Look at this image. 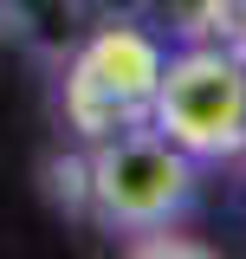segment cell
<instances>
[{"instance_id":"obj_1","label":"cell","mask_w":246,"mask_h":259,"mask_svg":"<svg viewBox=\"0 0 246 259\" xmlns=\"http://www.w3.org/2000/svg\"><path fill=\"white\" fill-rule=\"evenodd\" d=\"M194 194V168L188 149H175L155 123L97 136L91 162H85V201L104 227L117 233H155L188 207Z\"/></svg>"},{"instance_id":"obj_6","label":"cell","mask_w":246,"mask_h":259,"mask_svg":"<svg viewBox=\"0 0 246 259\" xmlns=\"http://www.w3.org/2000/svg\"><path fill=\"white\" fill-rule=\"evenodd\" d=\"M136 253H201V246H188V240H136Z\"/></svg>"},{"instance_id":"obj_3","label":"cell","mask_w":246,"mask_h":259,"mask_svg":"<svg viewBox=\"0 0 246 259\" xmlns=\"http://www.w3.org/2000/svg\"><path fill=\"white\" fill-rule=\"evenodd\" d=\"M149 123L188 156H240L246 149V52L194 46L162 59Z\"/></svg>"},{"instance_id":"obj_5","label":"cell","mask_w":246,"mask_h":259,"mask_svg":"<svg viewBox=\"0 0 246 259\" xmlns=\"http://www.w3.org/2000/svg\"><path fill=\"white\" fill-rule=\"evenodd\" d=\"M59 7H71V0H7V13H13V20H52Z\"/></svg>"},{"instance_id":"obj_7","label":"cell","mask_w":246,"mask_h":259,"mask_svg":"<svg viewBox=\"0 0 246 259\" xmlns=\"http://www.w3.org/2000/svg\"><path fill=\"white\" fill-rule=\"evenodd\" d=\"M13 26H20V20H13V13H7V0H0V39H7Z\"/></svg>"},{"instance_id":"obj_2","label":"cell","mask_w":246,"mask_h":259,"mask_svg":"<svg viewBox=\"0 0 246 259\" xmlns=\"http://www.w3.org/2000/svg\"><path fill=\"white\" fill-rule=\"evenodd\" d=\"M155 84H162V46L143 26L110 20L65 65V123L85 143L136 130V123H149V110H155Z\"/></svg>"},{"instance_id":"obj_4","label":"cell","mask_w":246,"mask_h":259,"mask_svg":"<svg viewBox=\"0 0 246 259\" xmlns=\"http://www.w3.org/2000/svg\"><path fill=\"white\" fill-rule=\"evenodd\" d=\"M208 20L214 32H227L233 52H246V0H208Z\"/></svg>"}]
</instances>
